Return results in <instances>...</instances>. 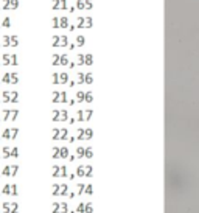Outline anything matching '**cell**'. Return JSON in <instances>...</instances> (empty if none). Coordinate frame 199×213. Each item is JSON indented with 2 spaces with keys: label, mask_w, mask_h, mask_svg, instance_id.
I'll list each match as a JSON object with an SVG mask.
<instances>
[{
  "label": "cell",
  "mask_w": 199,
  "mask_h": 213,
  "mask_svg": "<svg viewBox=\"0 0 199 213\" xmlns=\"http://www.w3.org/2000/svg\"><path fill=\"white\" fill-rule=\"evenodd\" d=\"M51 28H62V30H67L69 25H70V20L67 16H55V17L51 19Z\"/></svg>",
  "instance_id": "obj_1"
},
{
  "label": "cell",
  "mask_w": 199,
  "mask_h": 213,
  "mask_svg": "<svg viewBox=\"0 0 199 213\" xmlns=\"http://www.w3.org/2000/svg\"><path fill=\"white\" fill-rule=\"evenodd\" d=\"M70 62V58L65 55V53H55V55H51V65H56V67H65V65H69Z\"/></svg>",
  "instance_id": "obj_2"
},
{
  "label": "cell",
  "mask_w": 199,
  "mask_h": 213,
  "mask_svg": "<svg viewBox=\"0 0 199 213\" xmlns=\"http://www.w3.org/2000/svg\"><path fill=\"white\" fill-rule=\"evenodd\" d=\"M75 28H82V30H86V28H92L93 27V19L90 17V16H80V17H76V23H73Z\"/></svg>",
  "instance_id": "obj_3"
},
{
  "label": "cell",
  "mask_w": 199,
  "mask_h": 213,
  "mask_svg": "<svg viewBox=\"0 0 199 213\" xmlns=\"http://www.w3.org/2000/svg\"><path fill=\"white\" fill-rule=\"evenodd\" d=\"M69 45V36L67 34H53L51 37V47H67Z\"/></svg>",
  "instance_id": "obj_4"
},
{
  "label": "cell",
  "mask_w": 199,
  "mask_h": 213,
  "mask_svg": "<svg viewBox=\"0 0 199 213\" xmlns=\"http://www.w3.org/2000/svg\"><path fill=\"white\" fill-rule=\"evenodd\" d=\"M19 36L17 34H3L2 37V47H17Z\"/></svg>",
  "instance_id": "obj_5"
},
{
  "label": "cell",
  "mask_w": 199,
  "mask_h": 213,
  "mask_svg": "<svg viewBox=\"0 0 199 213\" xmlns=\"http://www.w3.org/2000/svg\"><path fill=\"white\" fill-rule=\"evenodd\" d=\"M93 137V131L90 128H80L76 131V137L75 139L76 140H81V142H87V140H90Z\"/></svg>",
  "instance_id": "obj_6"
},
{
  "label": "cell",
  "mask_w": 199,
  "mask_h": 213,
  "mask_svg": "<svg viewBox=\"0 0 199 213\" xmlns=\"http://www.w3.org/2000/svg\"><path fill=\"white\" fill-rule=\"evenodd\" d=\"M76 65H92L93 64V56L90 53H80L76 55V61H75Z\"/></svg>",
  "instance_id": "obj_7"
},
{
  "label": "cell",
  "mask_w": 199,
  "mask_h": 213,
  "mask_svg": "<svg viewBox=\"0 0 199 213\" xmlns=\"http://www.w3.org/2000/svg\"><path fill=\"white\" fill-rule=\"evenodd\" d=\"M53 84H67L69 82V72H55L51 75Z\"/></svg>",
  "instance_id": "obj_8"
},
{
  "label": "cell",
  "mask_w": 199,
  "mask_h": 213,
  "mask_svg": "<svg viewBox=\"0 0 199 213\" xmlns=\"http://www.w3.org/2000/svg\"><path fill=\"white\" fill-rule=\"evenodd\" d=\"M19 101V93L16 90H5L2 93V103H17Z\"/></svg>",
  "instance_id": "obj_9"
},
{
  "label": "cell",
  "mask_w": 199,
  "mask_h": 213,
  "mask_svg": "<svg viewBox=\"0 0 199 213\" xmlns=\"http://www.w3.org/2000/svg\"><path fill=\"white\" fill-rule=\"evenodd\" d=\"M0 64L2 65H17L19 64L17 55H14V53H3Z\"/></svg>",
  "instance_id": "obj_10"
},
{
  "label": "cell",
  "mask_w": 199,
  "mask_h": 213,
  "mask_svg": "<svg viewBox=\"0 0 199 213\" xmlns=\"http://www.w3.org/2000/svg\"><path fill=\"white\" fill-rule=\"evenodd\" d=\"M53 159H67L69 157V148L67 146H55L51 149Z\"/></svg>",
  "instance_id": "obj_11"
},
{
  "label": "cell",
  "mask_w": 199,
  "mask_h": 213,
  "mask_svg": "<svg viewBox=\"0 0 199 213\" xmlns=\"http://www.w3.org/2000/svg\"><path fill=\"white\" fill-rule=\"evenodd\" d=\"M51 120L53 122H67L69 120L67 109H55L51 112Z\"/></svg>",
  "instance_id": "obj_12"
},
{
  "label": "cell",
  "mask_w": 199,
  "mask_h": 213,
  "mask_svg": "<svg viewBox=\"0 0 199 213\" xmlns=\"http://www.w3.org/2000/svg\"><path fill=\"white\" fill-rule=\"evenodd\" d=\"M53 140H67L69 139V129L65 128H55L51 132Z\"/></svg>",
  "instance_id": "obj_13"
},
{
  "label": "cell",
  "mask_w": 199,
  "mask_h": 213,
  "mask_svg": "<svg viewBox=\"0 0 199 213\" xmlns=\"http://www.w3.org/2000/svg\"><path fill=\"white\" fill-rule=\"evenodd\" d=\"M76 82L78 84H92L93 82V75L90 72H80L76 75Z\"/></svg>",
  "instance_id": "obj_14"
},
{
  "label": "cell",
  "mask_w": 199,
  "mask_h": 213,
  "mask_svg": "<svg viewBox=\"0 0 199 213\" xmlns=\"http://www.w3.org/2000/svg\"><path fill=\"white\" fill-rule=\"evenodd\" d=\"M76 176H80V177H92L93 176V168L90 165H80L76 168Z\"/></svg>",
  "instance_id": "obj_15"
},
{
  "label": "cell",
  "mask_w": 199,
  "mask_h": 213,
  "mask_svg": "<svg viewBox=\"0 0 199 213\" xmlns=\"http://www.w3.org/2000/svg\"><path fill=\"white\" fill-rule=\"evenodd\" d=\"M0 82H5V84H17L19 82V75L16 72H6L2 76V81Z\"/></svg>",
  "instance_id": "obj_16"
},
{
  "label": "cell",
  "mask_w": 199,
  "mask_h": 213,
  "mask_svg": "<svg viewBox=\"0 0 199 213\" xmlns=\"http://www.w3.org/2000/svg\"><path fill=\"white\" fill-rule=\"evenodd\" d=\"M93 115V109H80L76 112V118L78 122H89L90 117Z\"/></svg>",
  "instance_id": "obj_17"
},
{
  "label": "cell",
  "mask_w": 199,
  "mask_h": 213,
  "mask_svg": "<svg viewBox=\"0 0 199 213\" xmlns=\"http://www.w3.org/2000/svg\"><path fill=\"white\" fill-rule=\"evenodd\" d=\"M76 157H86V159H92L93 157V149L90 148H87V146H80V148H76Z\"/></svg>",
  "instance_id": "obj_18"
},
{
  "label": "cell",
  "mask_w": 199,
  "mask_h": 213,
  "mask_svg": "<svg viewBox=\"0 0 199 213\" xmlns=\"http://www.w3.org/2000/svg\"><path fill=\"white\" fill-rule=\"evenodd\" d=\"M51 191L55 196H65L69 191V185L67 183H55L51 187Z\"/></svg>",
  "instance_id": "obj_19"
},
{
  "label": "cell",
  "mask_w": 199,
  "mask_h": 213,
  "mask_svg": "<svg viewBox=\"0 0 199 213\" xmlns=\"http://www.w3.org/2000/svg\"><path fill=\"white\" fill-rule=\"evenodd\" d=\"M2 11H14L19 8V0H2Z\"/></svg>",
  "instance_id": "obj_20"
},
{
  "label": "cell",
  "mask_w": 199,
  "mask_h": 213,
  "mask_svg": "<svg viewBox=\"0 0 199 213\" xmlns=\"http://www.w3.org/2000/svg\"><path fill=\"white\" fill-rule=\"evenodd\" d=\"M51 101L53 103H67L69 101V98H67V93H65V92L64 90H55V92H53V93H51Z\"/></svg>",
  "instance_id": "obj_21"
},
{
  "label": "cell",
  "mask_w": 199,
  "mask_h": 213,
  "mask_svg": "<svg viewBox=\"0 0 199 213\" xmlns=\"http://www.w3.org/2000/svg\"><path fill=\"white\" fill-rule=\"evenodd\" d=\"M73 6L76 8V11L92 10L93 8V0H76V3H75Z\"/></svg>",
  "instance_id": "obj_22"
},
{
  "label": "cell",
  "mask_w": 199,
  "mask_h": 213,
  "mask_svg": "<svg viewBox=\"0 0 199 213\" xmlns=\"http://www.w3.org/2000/svg\"><path fill=\"white\" fill-rule=\"evenodd\" d=\"M53 177H67V166L64 165H55L51 170Z\"/></svg>",
  "instance_id": "obj_23"
},
{
  "label": "cell",
  "mask_w": 199,
  "mask_h": 213,
  "mask_svg": "<svg viewBox=\"0 0 199 213\" xmlns=\"http://www.w3.org/2000/svg\"><path fill=\"white\" fill-rule=\"evenodd\" d=\"M2 154H3V159H8V157H19V148H17V146H14V148H11V146H3Z\"/></svg>",
  "instance_id": "obj_24"
},
{
  "label": "cell",
  "mask_w": 199,
  "mask_h": 213,
  "mask_svg": "<svg viewBox=\"0 0 199 213\" xmlns=\"http://www.w3.org/2000/svg\"><path fill=\"white\" fill-rule=\"evenodd\" d=\"M3 120L5 122H14L16 118H17V115H19V109H3Z\"/></svg>",
  "instance_id": "obj_25"
},
{
  "label": "cell",
  "mask_w": 199,
  "mask_h": 213,
  "mask_svg": "<svg viewBox=\"0 0 199 213\" xmlns=\"http://www.w3.org/2000/svg\"><path fill=\"white\" fill-rule=\"evenodd\" d=\"M19 134V129L17 128H8L3 131V134H2V139H6V140H14L16 137H17Z\"/></svg>",
  "instance_id": "obj_26"
},
{
  "label": "cell",
  "mask_w": 199,
  "mask_h": 213,
  "mask_svg": "<svg viewBox=\"0 0 199 213\" xmlns=\"http://www.w3.org/2000/svg\"><path fill=\"white\" fill-rule=\"evenodd\" d=\"M2 212L3 213H17L19 212V205L16 202H5L2 205Z\"/></svg>",
  "instance_id": "obj_27"
},
{
  "label": "cell",
  "mask_w": 199,
  "mask_h": 213,
  "mask_svg": "<svg viewBox=\"0 0 199 213\" xmlns=\"http://www.w3.org/2000/svg\"><path fill=\"white\" fill-rule=\"evenodd\" d=\"M67 0H51V10L53 11H61L67 10Z\"/></svg>",
  "instance_id": "obj_28"
},
{
  "label": "cell",
  "mask_w": 199,
  "mask_h": 213,
  "mask_svg": "<svg viewBox=\"0 0 199 213\" xmlns=\"http://www.w3.org/2000/svg\"><path fill=\"white\" fill-rule=\"evenodd\" d=\"M17 171H19V166L17 165H8V166L3 168L2 174H3V176H8V177H12V176H16V174H17Z\"/></svg>",
  "instance_id": "obj_29"
},
{
  "label": "cell",
  "mask_w": 199,
  "mask_h": 213,
  "mask_svg": "<svg viewBox=\"0 0 199 213\" xmlns=\"http://www.w3.org/2000/svg\"><path fill=\"white\" fill-rule=\"evenodd\" d=\"M69 204L67 202H55L53 204V213H67Z\"/></svg>",
  "instance_id": "obj_30"
},
{
  "label": "cell",
  "mask_w": 199,
  "mask_h": 213,
  "mask_svg": "<svg viewBox=\"0 0 199 213\" xmlns=\"http://www.w3.org/2000/svg\"><path fill=\"white\" fill-rule=\"evenodd\" d=\"M76 47H84L86 45V36H82V34H78V36H75V42H73Z\"/></svg>",
  "instance_id": "obj_31"
},
{
  "label": "cell",
  "mask_w": 199,
  "mask_h": 213,
  "mask_svg": "<svg viewBox=\"0 0 199 213\" xmlns=\"http://www.w3.org/2000/svg\"><path fill=\"white\" fill-rule=\"evenodd\" d=\"M0 27H2V28H11V27H12L11 17H5V19H3V22L0 23Z\"/></svg>",
  "instance_id": "obj_32"
},
{
  "label": "cell",
  "mask_w": 199,
  "mask_h": 213,
  "mask_svg": "<svg viewBox=\"0 0 199 213\" xmlns=\"http://www.w3.org/2000/svg\"><path fill=\"white\" fill-rule=\"evenodd\" d=\"M92 212H93V207H92V204H90V202L82 204V213H92Z\"/></svg>",
  "instance_id": "obj_33"
},
{
  "label": "cell",
  "mask_w": 199,
  "mask_h": 213,
  "mask_svg": "<svg viewBox=\"0 0 199 213\" xmlns=\"http://www.w3.org/2000/svg\"><path fill=\"white\" fill-rule=\"evenodd\" d=\"M75 101H76V103H84V92H82V90L76 92V97H75Z\"/></svg>",
  "instance_id": "obj_34"
},
{
  "label": "cell",
  "mask_w": 199,
  "mask_h": 213,
  "mask_svg": "<svg viewBox=\"0 0 199 213\" xmlns=\"http://www.w3.org/2000/svg\"><path fill=\"white\" fill-rule=\"evenodd\" d=\"M82 193H84V194H92V193H93L92 183H86V185H84V190H82Z\"/></svg>",
  "instance_id": "obj_35"
},
{
  "label": "cell",
  "mask_w": 199,
  "mask_h": 213,
  "mask_svg": "<svg viewBox=\"0 0 199 213\" xmlns=\"http://www.w3.org/2000/svg\"><path fill=\"white\" fill-rule=\"evenodd\" d=\"M93 101V93L92 92H84V103H92Z\"/></svg>",
  "instance_id": "obj_36"
},
{
  "label": "cell",
  "mask_w": 199,
  "mask_h": 213,
  "mask_svg": "<svg viewBox=\"0 0 199 213\" xmlns=\"http://www.w3.org/2000/svg\"><path fill=\"white\" fill-rule=\"evenodd\" d=\"M2 193L3 194H11V183H6L5 187L2 188Z\"/></svg>",
  "instance_id": "obj_37"
},
{
  "label": "cell",
  "mask_w": 199,
  "mask_h": 213,
  "mask_svg": "<svg viewBox=\"0 0 199 213\" xmlns=\"http://www.w3.org/2000/svg\"><path fill=\"white\" fill-rule=\"evenodd\" d=\"M86 183H78V194H82V190H84Z\"/></svg>",
  "instance_id": "obj_38"
},
{
  "label": "cell",
  "mask_w": 199,
  "mask_h": 213,
  "mask_svg": "<svg viewBox=\"0 0 199 213\" xmlns=\"http://www.w3.org/2000/svg\"><path fill=\"white\" fill-rule=\"evenodd\" d=\"M67 47H69V50H70V52H73V50H75V48H76V45H75V44L72 42V44H69V45H67Z\"/></svg>",
  "instance_id": "obj_39"
},
{
  "label": "cell",
  "mask_w": 199,
  "mask_h": 213,
  "mask_svg": "<svg viewBox=\"0 0 199 213\" xmlns=\"http://www.w3.org/2000/svg\"><path fill=\"white\" fill-rule=\"evenodd\" d=\"M67 10H69V12H70V14H73V12L76 11V8H75V6H69Z\"/></svg>",
  "instance_id": "obj_40"
},
{
  "label": "cell",
  "mask_w": 199,
  "mask_h": 213,
  "mask_svg": "<svg viewBox=\"0 0 199 213\" xmlns=\"http://www.w3.org/2000/svg\"><path fill=\"white\" fill-rule=\"evenodd\" d=\"M75 84H76L75 81H70V82H69V87H75Z\"/></svg>",
  "instance_id": "obj_41"
},
{
  "label": "cell",
  "mask_w": 199,
  "mask_h": 213,
  "mask_svg": "<svg viewBox=\"0 0 199 213\" xmlns=\"http://www.w3.org/2000/svg\"><path fill=\"white\" fill-rule=\"evenodd\" d=\"M75 140H76V139H75V137H69V142H70V143H73Z\"/></svg>",
  "instance_id": "obj_42"
},
{
  "label": "cell",
  "mask_w": 199,
  "mask_h": 213,
  "mask_svg": "<svg viewBox=\"0 0 199 213\" xmlns=\"http://www.w3.org/2000/svg\"><path fill=\"white\" fill-rule=\"evenodd\" d=\"M75 103H76V101H75V98H73V100H70V101H69V104H70V106H73Z\"/></svg>",
  "instance_id": "obj_43"
},
{
  "label": "cell",
  "mask_w": 199,
  "mask_h": 213,
  "mask_svg": "<svg viewBox=\"0 0 199 213\" xmlns=\"http://www.w3.org/2000/svg\"><path fill=\"white\" fill-rule=\"evenodd\" d=\"M69 123H70V124H75V117H73V118H70V120H69Z\"/></svg>",
  "instance_id": "obj_44"
},
{
  "label": "cell",
  "mask_w": 199,
  "mask_h": 213,
  "mask_svg": "<svg viewBox=\"0 0 199 213\" xmlns=\"http://www.w3.org/2000/svg\"><path fill=\"white\" fill-rule=\"evenodd\" d=\"M0 48H2V44H0Z\"/></svg>",
  "instance_id": "obj_45"
}]
</instances>
